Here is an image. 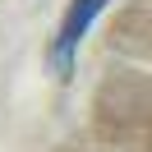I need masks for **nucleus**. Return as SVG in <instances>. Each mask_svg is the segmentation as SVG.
I'll use <instances>...</instances> for the list:
<instances>
[{
  "label": "nucleus",
  "instance_id": "obj_1",
  "mask_svg": "<svg viewBox=\"0 0 152 152\" xmlns=\"http://www.w3.org/2000/svg\"><path fill=\"white\" fill-rule=\"evenodd\" d=\"M106 5H111V0H69L65 19H60V32H56V46H51V60H56L60 74H69V69H74L78 46H83L88 28L97 23V14H102Z\"/></svg>",
  "mask_w": 152,
  "mask_h": 152
}]
</instances>
